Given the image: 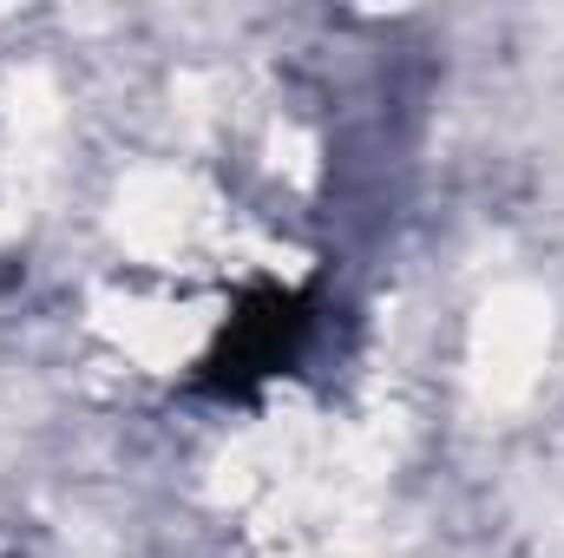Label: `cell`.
I'll return each mask as SVG.
<instances>
[{"label": "cell", "instance_id": "cell-1", "mask_svg": "<svg viewBox=\"0 0 564 558\" xmlns=\"http://www.w3.org/2000/svg\"><path fill=\"white\" fill-rule=\"evenodd\" d=\"M322 315H328V302H322L315 277L308 282L250 277L230 296L210 348L191 362L184 395L191 401H217V408H257L276 382H289L308 362V348L322 335Z\"/></svg>", "mask_w": 564, "mask_h": 558}]
</instances>
